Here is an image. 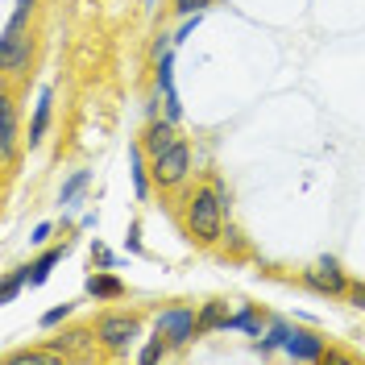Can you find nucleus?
I'll return each instance as SVG.
<instances>
[{
    "label": "nucleus",
    "mask_w": 365,
    "mask_h": 365,
    "mask_svg": "<svg viewBox=\"0 0 365 365\" xmlns=\"http://www.w3.org/2000/svg\"><path fill=\"white\" fill-rule=\"evenodd\" d=\"M187 228H191V237H200V241H220V228H225V191H220V182H212L204 191H195L191 200H187Z\"/></svg>",
    "instance_id": "nucleus-1"
},
{
    "label": "nucleus",
    "mask_w": 365,
    "mask_h": 365,
    "mask_svg": "<svg viewBox=\"0 0 365 365\" xmlns=\"http://www.w3.org/2000/svg\"><path fill=\"white\" fill-rule=\"evenodd\" d=\"M187 166H191V150H187L182 141H175V145H166L162 154H154V179H158V187H175V182H182Z\"/></svg>",
    "instance_id": "nucleus-2"
},
{
    "label": "nucleus",
    "mask_w": 365,
    "mask_h": 365,
    "mask_svg": "<svg viewBox=\"0 0 365 365\" xmlns=\"http://www.w3.org/2000/svg\"><path fill=\"white\" fill-rule=\"evenodd\" d=\"M96 336H100V344H108L113 353H125V349L141 336V324H137L133 316H104L100 328H96Z\"/></svg>",
    "instance_id": "nucleus-3"
},
{
    "label": "nucleus",
    "mask_w": 365,
    "mask_h": 365,
    "mask_svg": "<svg viewBox=\"0 0 365 365\" xmlns=\"http://www.w3.org/2000/svg\"><path fill=\"white\" fill-rule=\"evenodd\" d=\"M158 332L166 336V344H187L195 332H200V316L195 312H187V307H170V312H162L158 316Z\"/></svg>",
    "instance_id": "nucleus-4"
},
{
    "label": "nucleus",
    "mask_w": 365,
    "mask_h": 365,
    "mask_svg": "<svg viewBox=\"0 0 365 365\" xmlns=\"http://www.w3.org/2000/svg\"><path fill=\"white\" fill-rule=\"evenodd\" d=\"M303 278H307V287H316V291H324V295H336V291H344V274H341V266H336L332 257L316 262V266L303 274Z\"/></svg>",
    "instance_id": "nucleus-5"
},
{
    "label": "nucleus",
    "mask_w": 365,
    "mask_h": 365,
    "mask_svg": "<svg viewBox=\"0 0 365 365\" xmlns=\"http://www.w3.org/2000/svg\"><path fill=\"white\" fill-rule=\"evenodd\" d=\"M282 349H287L295 361H319V357H324V341H319V336H312V332H291Z\"/></svg>",
    "instance_id": "nucleus-6"
},
{
    "label": "nucleus",
    "mask_w": 365,
    "mask_h": 365,
    "mask_svg": "<svg viewBox=\"0 0 365 365\" xmlns=\"http://www.w3.org/2000/svg\"><path fill=\"white\" fill-rule=\"evenodd\" d=\"M158 88H162V96H166V116H170V120H179L182 104H179V96H175V75H170V50H162V58H158Z\"/></svg>",
    "instance_id": "nucleus-7"
},
{
    "label": "nucleus",
    "mask_w": 365,
    "mask_h": 365,
    "mask_svg": "<svg viewBox=\"0 0 365 365\" xmlns=\"http://www.w3.org/2000/svg\"><path fill=\"white\" fill-rule=\"evenodd\" d=\"M88 295L91 299H120L125 295V282L113 278V274H91L88 278Z\"/></svg>",
    "instance_id": "nucleus-8"
},
{
    "label": "nucleus",
    "mask_w": 365,
    "mask_h": 365,
    "mask_svg": "<svg viewBox=\"0 0 365 365\" xmlns=\"http://www.w3.org/2000/svg\"><path fill=\"white\" fill-rule=\"evenodd\" d=\"M13 145H17V125H13V104L4 100L0 104V154H4V162L13 158Z\"/></svg>",
    "instance_id": "nucleus-9"
},
{
    "label": "nucleus",
    "mask_w": 365,
    "mask_h": 365,
    "mask_svg": "<svg viewBox=\"0 0 365 365\" xmlns=\"http://www.w3.org/2000/svg\"><path fill=\"white\" fill-rule=\"evenodd\" d=\"M63 253H67V245H63V250H46L42 257H38V262L29 266V287H42L46 278H50V270H54V266L63 262Z\"/></svg>",
    "instance_id": "nucleus-10"
},
{
    "label": "nucleus",
    "mask_w": 365,
    "mask_h": 365,
    "mask_svg": "<svg viewBox=\"0 0 365 365\" xmlns=\"http://www.w3.org/2000/svg\"><path fill=\"white\" fill-rule=\"evenodd\" d=\"M179 137H175V125L170 120H154L150 125V133H145V145H150V154H162L166 145H175Z\"/></svg>",
    "instance_id": "nucleus-11"
},
{
    "label": "nucleus",
    "mask_w": 365,
    "mask_h": 365,
    "mask_svg": "<svg viewBox=\"0 0 365 365\" xmlns=\"http://www.w3.org/2000/svg\"><path fill=\"white\" fill-rule=\"evenodd\" d=\"M212 328H232L228 303H207L204 312H200V332H212Z\"/></svg>",
    "instance_id": "nucleus-12"
},
{
    "label": "nucleus",
    "mask_w": 365,
    "mask_h": 365,
    "mask_svg": "<svg viewBox=\"0 0 365 365\" xmlns=\"http://www.w3.org/2000/svg\"><path fill=\"white\" fill-rule=\"evenodd\" d=\"M50 104H54V91L46 88L38 96V108H34V125H29V141H42L46 133V120H50Z\"/></svg>",
    "instance_id": "nucleus-13"
},
{
    "label": "nucleus",
    "mask_w": 365,
    "mask_h": 365,
    "mask_svg": "<svg viewBox=\"0 0 365 365\" xmlns=\"http://www.w3.org/2000/svg\"><path fill=\"white\" fill-rule=\"evenodd\" d=\"M25 282H29V266H25V270H17V274H9V278H4V287H0V299H4V303H13V299H17V291H21Z\"/></svg>",
    "instance_id": "nucleus-14"
},
{
    "label": "nucleus",
    "mask_w": 365,
    "mask_h": 365,
    "mask_svg": "<svg viewBox=\"0 0 365 365\" xmlns=\"http://www.w3.org/2000/svg\"><path fill=\"white\" fill-rule=\"evenodd\" d=\"M58 361V349L54 353H13L9 365H54Z\"/></svg>",
    "instance_id": "nucleus-15"
},
{
    "label": "nucleus",
    "mask_w": 365,
    "mask_h": 365,
    "mask_svg": "<svg viewBox=\"0 0 365 365\" xmlns=\"http://www.w3.org/2000/svg\"><path fill=\"white\" fill-rule=\"evenodd\" d=\"M83 187H88V170H79V175H75V179L63 187V204H75V195H79Z\"/></svg>",
    "instance_id": "nucleus-16"
},
{
    "label": "nucleus",
    "mask_w": 365,
    "mask_h": 365,
    "mask_svg": "<svg viewBox=\"0 0 365 365\" xmlns=\"http://www.w3.org/2000/svg\"><path fill=\"white\" fill-rule=\"evenodd\" d=\"M232 328H245V332H253V336H262V328H257V316H253L250 307L232 316Z\"/></svg>",
    "instance_id": "nucleus-17"
},
{
    "label": "nucleus",
    "mask_w": 365,
    "mask_h": 365,
    "mask_svg": "<svg viewBox=\"0 0 365 365\" xmlns=\"http://www.w3.org/2000/svg\"><path fill=\"white\" fill-rule=\"evenodd\" d=\"M287 336H291V328H287V324H274V328H270V336L262 341V353H270L274 344H287Z\"/></svg>",
    "instance_id": "nucleus-18"
},
{
    "label": "nucleus",
    "mask_w": 365,
    "mask_h": 365,
    "mask_svg": "<svg viewBox=\"0 0 365 365\" xmlns=\"http://www.w3.org/2000/svg\"><path fill=\"white\" fill-rule=\"evenodd\" d=\"M162 353H166V336H162V332H158L154 341H150V344H145V349H141V361L150 365V361H158Z\"/></svg>",
    "instance_id": "nucleus-19"
},
{
    "label": "nucleus",
    "mask_w": 365,
    "mask_h": 365,
    "mask_svg": "<svg viewBox=\"0 0 365 365\" xmlns=\"http://www.w3.org/2000/svg\"><path fill=\"white\" fill-rule=\"evenodd\" d=\"M129 166H133V187H137V195H145V170H141V154H129Z\"/></svg>",
    "instance_id": "nucleus-20"
},
{
    "label": "nucleus",
    "mask_w": 365,
    "mask_h": 365,
    "mask_svg": "<svg viewBox=\"0 0 365 365\" xmlns=\"http://www.w3.org/2000/svg\"><path fill=\"white\" fill-rule=\"evenodd\" d=\"M207 0H175V13L179 17H191V13H204Z\"/></svg>",
    "instance_id": "nucleus-21"
},
{
    "label": "nucleus",
    "mask_w": 365,
    "mask_h": 365,
    "mask_svg": "<svg viewBox=\"0 0 365 365\" xmlns=\"http://www.w3.org/2000/svg\"><path fill=\"white\" fill-rule=\"evenodd\" d=\"M67 316H71V303H63V307H50V312L42 316V328H54L58 319H67Z\"/></svg>",
    "instance_id": "nucleus-22"
},
{
    "label": "nucleus",
    "mask_w": 365,
    "mask_h": 365,
    "mask_svg": "<svg viewBox=\"0 0 365 365\" xmlns=\"http://www.w3.org/2000/svg\"><path fill=\"white\" fill-rule=\"evenodd\" d=\"M29 241H38V245H46V241H50V225H38V228H34V237H29Z\"/></svg>",
    "instance_id": "nucleus-23"
},
{
    "label": "nucleus",
    "mask_w": 365,
    "mask_h": 365,
    "mask_svg": "<svg viewBox=\"0 0 365 365\" xmlns=\"http://www.w3.org/2000/svg\"><path fill=\"white\" fill-rule=\"evenodd\" d=\"M125 245H129V250H133V253H137V250H141V241H137V225H133V228H129V237H125Z\"/></svg>",
    "instance_id": "nucleus-24"
},
{
    "label": "nucleus",
    "mask_w": 365,
    "mask_h": 365,
    "mask_svg": "<svg viewBox=\"0 0 365 365\" xmlns=\"http://www.w3.org/2000/svg\"><path fill=\"white\" fill-rule=\"evenodd\" d=\"M353 307H365V287H357V291H353Z\"/></svg>",
    "instance_id": "nucleus-25"
}]
</instances>
